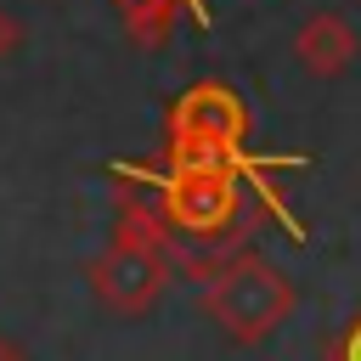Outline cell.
Listing matches in <instances>:
<instances>
[{
    "mask_svg": "<svg viewBox=\"0 0 361 361\" xmlns=\"http://www.w3.org/2000/svg\"><path fill=\"white\" fill-rule=\"evenodd\" d=\"M164 214L192 237H214L237 214V186L226 169H175V180L164 192Z\"/></svg>",
    "mask_w": 361,
    "mask_h": 361,
    "instance_id": "obj_3",
    "label": "cell"
},
{
    "mask_svg": "<svg viewBox=\"0 0 361 361\" xmlns=\"http://www.w3.org/2000/svg\"><path fill=\"white\" fill-rule=\"evenodd\" d=\"M344 361H361V327L350 333V350H344Z\"/></svg>",
    "mask_w": 361,
    "mask_h": 361,
    "instance_id": "obj_7",
    "label": "cell"
},
{
    "mask_svg": "<svg viewBox=\"0 0 361 361\" xmlns=\"http://www.w3.org/2000/svg\"><path fill=\"white\" fill-rule=\"evenodd\" d=\"M175 135H186V141H214V147H231L237 152V141L248 135V113H243V102L226 90V85H197V90H186L180 102H175Z\"/></svg>",
    "mask_w": 361,
    "mask_h": 361,
    "instance_id": "obj_4",
    "label": "cell"
},
{
    "mask_svg": "<svg viewBox=\"0 0 361 361\" xmlns=\"http://www.w3.org/2000/svg\"><path fill=\"white\" fill-rule=\"evenodd\" d=\"M17 51H23V23L0 6V62H6V56H17Z\"/></svg>",
    "mask_w": 361,
    "mask_h": 361,
    "instance_id": "obj_6",
    "label": "cell"
},
{
    "mask_svg": "<svg viewBox=\"0 0 361 361\" xmlns=\"http://www.w3.org/2000/svg\"><path fill=\"white\" fill-rule=\"evenodd\" d=\"M203 310H209V322H220L226 338L259 344V338H271V333L288 322V310H293V282H288L276 265H265V259H231V265H220L214 282L203 288Z\"/></svg>",
    "mask_w": 361,
    "mask_h": 361,
    "instance_id": "obj_1",
    "label": "cell"
},
{
    "mask_svg": "<svg viewBox=\"0 0 361 361\" xmlns=\"http://www.w3.org/2000/svg\"><path fill=\"white\" fill-rule=\"evenodd\" d=\"M293 56H299L305 73L333 79V73H344V68L355 62V28H350L338 11H310V17L299 23V34H293Z\"/></svg>",
    "mask_w": 361,
    "mask_h": 361,
    "instance_id": "obj_5",
    "label": "cell"
},
{
    "mask_svg": "<svg viewBox=\"0 0 361 361\" xmlns=\"http://www.w3.org/2000/svg\"><path fill=\"white\" fill-rule=\"evenodd\" d=\"M96 293L118 316H147L164 293V254L152 243H113L96 265Z\"/></svg>",
    "mask_w": 361,
    "mask_h": 361,
    "instance_id": "obj_2",
    "label": "cell"
}]
</instances>
